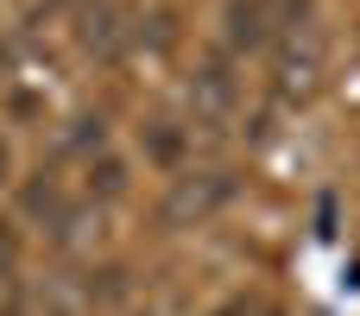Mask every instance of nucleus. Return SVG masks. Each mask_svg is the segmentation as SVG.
<instances>
[{
    "instance_id": "obj_3",
    "label": "nucleus",
    "mask_w": 360,
    "mask_h": 316,
    "mask_svg": "<svg viewBox=\"0 0 360 316\" xmlns=\"http://www.w3.org/2000/svg\"><path fill=\"white\" fill-rule=\"evenodd\" d=\"M190 101H196L202 114H228V108H234V76H228V63H202L196 82H190Z\"/></svg>"
},
{
    "instance_id": "obj_10",
    "label": "nucleus",
    "mask_w": 360,
    "mask_h": 316,
    "mask_svg": "<svg viewBox=\"0 0 360 316\" xmlns=\"http://www.w3.org/2000/svg\"><path fill=\"white\" fill-rule=\"evenodd\" d=\"M6 171H13V152H6V139H0V177H6Z\"/></svg>"
},
{
    "instance_id": "obj_6",
    "label": "nucleus",
    "mask_w": 360,
    "mask_h": 316,
    "mask_svg": "<svg viewBox=\"0 0 360 316\" xmlns=\"http://www.w3.org/2000/svg\"><path fill=\"white\" fill-rule=\"evenodd\" d=\"M152 127H158V133L146 139V146H152V158H158V165H177V152H184V139L171 133V120H152Z\"/></svg>"
},
{
    "instance_id": "obj_9",
    "label": "nucleus",
    "mask_w": 360,
    "mask_h": 316,
    "mask_svg": "<svg viewBox=\"0 0 360 316\" xmlns=\"http://www.w3.org/2000/svg\"><path fill=\"white\" fill-rule=\"evenodd\" d=\"M215 316H272V310H266V304H247V298H234L228 310H215Z\"/></svg>"
},
{
    "instance_id": "obj_2",
    "label": "nucleus",
    "mask_w": 360,
    "mask_h": 316,
    "mask_svg": "<svg viewBox=\"0 0 360 316\" xmlns=\"http://www.w3.org/2000/svg\"><path fill=\"white\" fill-rule=\"evenodd\" d=\"M19 203H25V215H32V222H44L51 234H70V222H76V209L63 203V190H57L51 177H44V184H25V196H19Z\"/></svg>"
},
{
    "instance_id": "obj_1",
    "label": "nucleus",
    "mask_w": 360,
    "mask_h": 316,
    "mask_svg": "<svg viewBox=\"0 0 360 316\" xmlns=\"http://www.w3.org/2000/svg\"><path fill=\"white\" fill-rule=\"evenodd\" d=\"M228 196H234V177H228V171H190V177H177L171 196H165V222H171V228H196V222H209L215 209H228Z\"/></svg>"
},
{
    "instance_id": "obj_4",
    "label": "nucleus",
    "mask_w": 360,
    "mask_h": 316,
    "mask_svg": "<svg viewBox=\"0 0 360 316\" xmlns=\"http://www.w3.org/2000/svg\"><path fill=\"white\" fill-rule=\"evenodd\" d=\"M228 44L234 51H259L266 44V6L259 0H228Z\"/></svg>"
},
{
    "instance_id": "obj_8",
    "label": "nucleus",
    "mask_w": 360,
    "mask_h": 316,
    "mask_svg": "<svg viewBox=\"0 0 360 316\" xmlns=\"http://www.w3.org/2000/svg\"><path fill=\"white\" fill-rule=\"evenodd\" d=\"M13 266H19V241H13V234H6V228H0V279H6V272H13Z\"/></svg>"
},
{
    "instance_id": "obj_7",
    "label": "nucleus",
    "mask_w": 360,
    "mask_h": 316,
    "mask_svg": "<svg viewBox=\"0 0 360 316\" xmlns=\"http://www.w3.org/2000/svg\"><path fill=\"white\" fill-rule=\"evenodd\" d=\"M101 139H108V133H101V120H76V127H70V139H63V146H70V152H89V146H95V152H101Z\"/></svg>"
},
{
    "instance_id": "obj_5",
    "label": "nucleus",
    "mask_w": 360,
    "mask_h": 316,
    "mask_svg": "<svg viewBox=\"0 0 360 316\" xmlns=\"http://www.w3.org/2000/svg\"><path fill=\"white\" fill-rule=\"evenodd\" d=\"M82 51H95V57H114L120 51V25H114V13L108 6H95V13H82Z\"/></svg>"
}]
</instances>
